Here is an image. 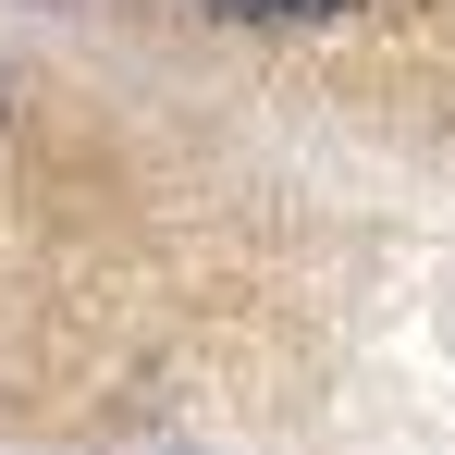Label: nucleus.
Segmentation results:
<instances>
[{"instance_id":"nucleus-2","label":"nucleus","mask_w":455,"mask_h":455,"mask_svg":"<svg viewBox=\"0 0 455 455\" xmlns=\"http://www.w3.org/2000/svg\"><path fill=\"white\" fill-rule=\"evenodd\" d=\"M0 124H12V75H0Z\"/></svg>"},{"instance_id":"nucleus-1","label":"nucleus","mask_w":455,"mask_h":455,"mask_svg":"<svg viewBox=\"0 0 455 455\" xmlns=\"http://www.w3.org/2000/svg\"><path fill=\"white\" fill-rule=\"evenodd\" d=\"M210 25H332V12H357V0H197Z\"/></svg>"}]
</instances>
